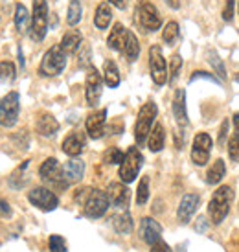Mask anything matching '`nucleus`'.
<instances>
[{"label": "nucleus", "mask_w": 239, "mask_h": 252, "mask_svg": "<svg viewBox=\"0 0 239 252\" xmlns=\"http://www.w3.org/2000/svg\"><path fill=\"white\" fill-rule=\"evenodd\" d=\"M81 42H83L81 32H78V30H68L63 35V39H61V48L64 50L66 56H70V54H74L81 46Z\"/></svg>", "instance_id": "5701e85b"}, {"label": "nucleus", "mask_w": 239, "mask_h": 252, "mask_svg": "<svg viewBox=\"0 0 239 252\" xmlns=\"http://www.w3.org/2000/svg\"><path fill=\"white\" fill-rule=\"evenodd\" d=\"M123 157H125V155L121 153L118 147H111L105 153V162L107 164H121Z\"/></svg>", "instance_id": "4c0bfd02"}, {"label": "nucleus", "mask_w": 239, "mask_h": 252, "mask_svg": "<svg viewBox=\"0 0 239 252\" xmlns=\"http://www.w3.org/2000/svg\"><path fill=\"white\" fill-rule=\"evenodd\" d=\"M109 4H113V6L118 7V9H125V7H127V0H109Z\"/></svg>", "instance_id": "a18cd8bd"}, {"label": "nucleus", "mask_w": 239, "mask_h": 252, "mask_svg": "<svg viewBox=\"0 0 239 252\" xmlns=\"http://www.w3.org/2000/svg\"><path fill=\"white\" fill-rule=\"evenodd\" d=\"M232 122H234V127H236V131H239V112H236V114H234Z\"/></svg>", "instance_id": "de8ad7c7"}, {"label": "nucleus", "mask_w": 239, "mask_h": 252, "mask_svg": "<svg viewBox=\"0 0 239 252\" xmlns=\"http://www.w3.org/2000/svg\"><path fill=\"white\" fill-rule=\"evenodd\" d=\"M177 37H179V24L175 21L168 22L164 32H162V39L168 42V44H171V42L177 41Z\"/></svg>", "instance_id": "f704fd0d"}, {"label": "nucleus", "mask_w": 239, "mask_h": 252, "mask_svg": "<svg viewBox=\"0 0 239 252\" xmlns=\"http://www.w3.org/2000/svg\"><path fill=\"white\" fill-rule=\"evenodd\" d=\"M85 146H87V138H85V134L79 133V131L70 133L63 140V151L68 155V157H79V155L83 153Z\"/></svg>", "instance_id": "a211bd4d"}, {"label": "nucleus", "mask_w": 239, "mask_h": 252, "mask_svg": "<svg viewBox=\"0 0 239 252\" xmlns=\"http://www.w3.org/2000/svg\"><path fill=\"white\" fill-rule=\"evenodd\" d=\"M15 26H17V32L19 33H26L30 32V13L24 4H17L15 6Z\"/></svg>", "instance_id": "cd10ccee"}, {"label": "nucleus", "mask_w": 239, "mask_h": 252, "mask_svg": "<svg viewBox=\"0 0 239 252\" xmlns=\"http://www.w3.org/2000/svg\"><path fill=\"white\" fill-rule=\"evenodd\" d=\"M136 21L146 32H156L162 26V17L151 2H144L136 7Z\"/></svg>", "instance_id": "6e6552de"}, {"label": "nucleus", "mask_w": 239, "mask_h": 252, "mask_svg": "<svg viewBox=\"0 0 239 252\" xmlns=\"http://www.w3.org/2000/svg\"><path fill=\"white\" fill-rule=\"evenodd\" d=\"M151 252H173V251H171V247H169L164 239H158L156 243L151 245Z\"/></svg>", "instance_id": "a19ab883"}, {"label": "nucleus", "mask_w": 239, "mask_h": 252, "mask_svg": "<svg viewBox=\"0 0 239 252\" xmlns=\"http://www.w3.org/2000/svg\"><path fill=\"white\" fill-rule=\"evenodd\" d=\"M168 2L169 7H173V9H179L180 7V0H166Z\"/></svg>", "instance_id": "49530a36"}, {"label": "nucleus", "mask_w": 239, "mask_h": 252, "mask_svg": "<svg viewBox=\"0 0 239 252\" xmlns=\"http://www.w3.org/2000/svg\"><path fill=\"white\" fill-rule=\"evenodd\" d=\"M101 92H103V79L94 66H89L87 72V81H85V96H87V103L90 107L98 105L99 98H101Z\"/></svg>", "instance_id": "ddd939ff"}, {"label": "nucleus", "mask_w": 239, "mask_h": 252, "mask_svg": "<svg viewBox=\"0 0 239 252\" xmlns=\"http://www.w3.org/2000/svg\"><path fill=\"white\" fill-rule=\"evenodd\" d=\"M149 70H151V77L158 87L166 85L168 81V66H166V59L162 56L160 46H151L149 48Z\"/></svg>", "instance_id": "1a4fd4ad"}, {"label": "nucleus", "mask_w": 239, "mask_h": 252, "mask_svg": "<svg viewBox=\"0 0 239 252\" xmlns=\"http://www.w3.org/2000/svg\"><path fill=\"white\" fill-rule=\"evenodd\" d=\"M226 173V166H225V162L221 160H215L213 164H211L210 168H208V171H206V182L208 184H219V182L223 181V177H225Z\"/></svg>", "instance_id": "c85d7f7f"}, {"label": "nucleus", "mask_w": 239, "mask_h": 252, "mask_svg": "<svg viewBox=\"0 0 239 252\" xmlns=\"http://www.w3.org/2000/svg\"><path fill=\"white\" fill-rule=\"evenodd\" d=\"M105 122H107V109H101L98 112L89 114V118L85 122V129H87L89 136L94 138V140L101 138L103 133H105Z\"/></svg>", "instance_id": "2eb2a0df"}, {"label": "nucleus", "mask_w": 239, "mask_h": 252, "mask_svg": "<svg viewBox=\"0 0 239 252\" xmlns=\"http://www.w3.org/2000/svg\"><path fill=\"white\" fill-rule=\"evenodd\" d=\"M57 131H59V122L52 114L44 112V114L39 116V120H37V133L41 136L50 138V136H56Z\"/></svg>", "instance_id": "412c9836"}, {"label": "nucleus", "mask_w": 239, "mask_h": 252, "mask_svg": "<svg viewBox=\"0 0 239 252\" xmlns=\"http://www.w3.org/2000/svg\"><path fill=\"white\" fill-rule=\"evenodd\" d=\"M156 114H158V109L153 101H148L144 103L138 112V118H136V124H134V140L138 146H142L144 142L148 140L149 133L153 129V122H155Z\"/></svg>", "instance_id": "f03ea898"}, {"label": "nucleus", "mask_w": 239, "mask_h": 252, "mask_svg": "<svg viewBox=\"0 0 239 252\" xmlns=\"http://www.w3.org/2000/svg\"><path fill=\"white\" fill-rule=\"evenodd\" d=\"M228 157L234 162L239 160V131H236L228 140Z\"/></svg>", "instance_id": "e433bc0d"}, {"label": "nucleus", "mask_w": 239, "mask_h": 252, "mask_svg": "<svg viewBox=\"0 0 239 252\" xmlns=\"http://www.w3.org/2000/svg\"><path fill=\"white\" fill-rule=\"evenodd\" d=\"M210 79V81H213V83H219V79L215 76H211V74H208V72H193V76H191V81H195V79Z\"/></svg>", "instance_id": "79ce46f5"}, {"label": "nucleus", "mask_w": 239, "mask_h": 252, "mask_svg": "<svg viewBox=\"0 0 239 252\" xmlns=\"http://www.w3.org/2000/svg\"><path fill=\"white\" fill-rule=\"evenodd\" d=\"M0 216H4V217L11 216V206H9V203L4 201V199H0Z\"/></svg>", "instance_id": "37998d69"}, {"label": "nucleus", "mask_w": 239, "mask_h": 252, "mask_svg": "<svg viewBox=\"0 0 239 252\" xmlns=\"http://www.w3.org/2000/svg\"><path fill=\"white\" fill-rule=\"evenodd\" d=\"M199 204H201V195L199 193H186V195L180 199V204H179V210H177V219L179 223H190V219L193 217V214L197 212Z\"/></svg>", "instance_id": "4468645a"}, {"label": "nucleus", "mask_w": 239, "mask_h": 252, "mask_svg": "<svg viewBox=\"0 0 239 252\" xmlns=\"http://www.w3.org/2000/svg\"><path fill=\"white\" fill-rule=\"evenodd\" d=\"M149 199V177H142L140 184H138V189H136V204L138 206H144Z\"/></svg>", "instance_id": "72a5a7b5"}, {"label": "nucleus", "mask_w": 239, "mask_h": 252, "mask_svg": "<svg viewBox=\"0 0 239 252\" xmlns=\"http://www.w3.org/2000/svg\"><path fill=\"white\" fill-rule=\"evenodd\" d=\"M234 199V189L230 186H219L215 193L211 195L210 203H208V216H210L211 223L221 224L225 221V217L230 212Z\"/></svg>", "instance_id": "f257e3e1"}, {"label": "nucleus", "mask_w": 239, "mask_h": 252, "mask_svg": "<svg viewBox=\"0 0 239 252\" xmlns=\"http://www.w3.org/2000/svg\"><path fill=\"white\" fill-rule=\"evenodd\" d=\"M226 129H228V120H225V122L221 124V133H219V144H225V138H226Z\"/></svg>", "instance_id": "c03bdc74"}, {"label": "nucleus", "mask_w": 239, "mask_h": 252, "mask_svg": "<svg viewBox=\"0 0 239 252\" xmlns=\"http://www.w3.org/2000/svg\"><path fill=\"white\" fill-rule=\"evenodd\" d=\"M81 15H83L81 2H79V0H70V4H68V13H66V22H68L70 26H76V24L81 21Z\"/></svg>", "instance_id": "7c9ffc66"}, {"label": "nucleus", "mask_w": 239, "mask_h": 252, "mask_svg": "<svg viewBox=\"0 0 239 252\" xmlns=\"http://www.w3.org/2000/svg\"><path fill=\"white\" fill-rule=\"evenodd\" d=\"M28 201L42 212H52L59 206V199H57L56 193L48 188H42V186H37L30 191Z\"/></svg>", "instance_id": "f8f14e48"}, {"label": "nucleus", "mask_w": 239, "mask_h": 252, "mask_svg": "<svg viewBox=\"0 0 239 252\" xmlns=\"http://www.w3.org/2000/svg\"><path fill=\"white\" fill-rule=\"evenodd\" d=\"M107 195H109L111 204L116 206V208H125L127 204H129V188H127L123 182H113V184H109Z\"/></svg>", "instance_id": "f3484780"}, {"label": "nucleus", "mask_w": 239, "mask_h": 252, "mask_svg": "<svg viewBox=\"0 0 239 252\" xmlns=\"http://www.w3.org/2000/svg\"><path fill=\"white\" fill-rule=\"evenodd\" d=\"M48 249H50V252H68V247H66V241H64V238L57 236V234L50 236Z\"/></svg>", "instance_id": "c9c22d12"}, {"label": "nucleus", "mask_w": 239, "mask_h": 252, "mask_svg": "<svg viewBox=\"0 0 239 252\" xmlns=\"http://www.w3.org/2000/svg\"><path fill=\"white\" fill-rule=\"evenodd\" d=\"M21 112V96L19 92H9L0 99V126L9 129L17 124Z\"/></svg>", "instance_id": "0eeeda50"}, {"label": "nucleus", "mask_w": 239, "mask_h": 252, "mask_svg": "<svg viewBox=\"0 0 239 252\" xmlns=\"http://www.w3.org/2000/svg\"><path fill=\"white\" fill-rule=\"evenodd\" d=\"M164 144H166L164 127H162L160 124H156V126L151 129V133H149V136H148V146L153 153H158V151L164 149Z\"/></svg>", "instance_id": "a878e982"}, {"label": "nucleus", "mask_w": 239, "mask_h": 252, "mask_svg": "<svg viewBox=\"0 0 239 252\" xmlns=\"http://www.w3.org/2000/svg\"><path fill=\"white\" fill-rule=\"evenodd\" d=\"M109 195L107 191L101 189H89L87 197L83 201V214L90 219H99V217L105 216V212L109 210Z\"/></svg>", "instance_id": "39448f33"}, {"label": "nucleus", "mask_w": 239, "mask_h": 252, "mask_svg": "<svg viewBox=\"0 0 239 252\" xmlns=\"http://www.w3.org/2000/svg\"><path fill=\"white\" fill-rule=\"evenodd\" d=\"M66 66V54L64 50L61 48V44L57 46H52V48L44 54L41 61V66H39V74L44 77H54L59 76L61 72L64 70Z\"/></svg>", "instance_id": "7ed1b4c3"}, {"label": "nucleus", "mask_w": 239, "mask_h": 252, "mask_svg": "<svg viewBox=\"0 0 239 252\" xmlns=\"http://www.w3.org/2000/svg\"><path fill=\"white\" fill-rule=\"evenodd\" d=\"M103 81L109 89H116L120 85V70L116 63H114L113 59H107L105 63H103Z\"/></svg>", "instance_id": "393cba45"}, {"label": "nucleus", "mask_w": 239, "mask_h": 252, "mask_svg": "<svg viewBox=\"0 0 239 252\" xmlns=\"http://www.w3.org/2000/svg\"><path fill=\"white\" fill-rule=\"evenodd\" d=\"M39 175L44 182H50L54 186H59V188H66L68 182L64 181L63 177V166L57 162V158L50 157L42 162V166L39 168Z\"/></svg>", "instance_id": "9b49d317"}, {"label": "nucleus", "mask_w": 239, "mask_h": 252, "mask_svg": "<svg viewBox=\"0 0 239 252\" xmlns=\"http://www.w3.org/2000/svg\"><path fill=\"white\" fill-rule=\"evenodd\" d=\"M123 54L129 61H136V57L140 54V44H138V39L134 35L133 32L127 33V42H125V48H123Z\"/></svg>", "instance_id": "c756f323"}, {"label": "nucleus", "mask_w": 239, "mask_h": 252, "mask_svg": "<svg viewBox=\"0 0 239 252\" xmlns=\"http://www.w3.org/2000/svg\"><path fill=\"white\" fill-rule=\"evenodd\" d=\"M206 57H208L210 64L213 66L215 74H217L221 79H226V70H225V64H223V61H221V57H219L213 50H208V52H206Z\"/></svg>", "instance_id": "473e14b6"}, {"label": "nucleus", "mask_w": 239, "mask_h": 252, "mask_svg": "<svg viewBox=\"0 0 239 252\" xmlns=\"http://www.w3.org/2000/svg\"><path fill=\"white\" fill-rule=\"evenodd\" d=\"M85 175V162L72 157L70 160L63 166V177L68 184H74V182H79Z\"/></svg>", "instance_id": "6ab92c4d"}, {"label": "nucleus", "mask_w": 239, "mask_h": 252, "mask_svg": "<svg viewBox=\"0 0 239 252\" xmlns=\"http://www.w3.org/2000/svg\"><path fill=\"white\" fill-rule=\"evenodd\" d=\"M127 33H129V30H125L121 24H114L113 32L109 33V39H107L109 48L116 50V52H123L127 42Z\"/></svg>", "instance_id": "4be33fe9"}, {"label": "nucleus", "mask_w": 239, "mask_h": 252, "mask_svg": "<svg viewBox=\"0 0 239 252\" xmlns=\"http://www.w3.org/2000/svg\"><path fill=\"white\" fill-rule=\"evenodd\" d=\"M140 238L151 247L158 239H162V224L153 217H144L140 221Z\"/></svg>", "instance_id": "dca6fc26"}, {"label": "nucleus", "mask_w": 239, "mask_h": 252, "mask_svg": "<svg viewBox=\"0 0 239 252\" xmlns=\"http://www.w3.org/2000/svg\"><path fill=\"white\" fill-rule=\"evenodd\" d=\"M48 30V4L46 0H33V13H31V26L30 37L31 41L41 42Z\"/></svg>", "instance_id": "20e7f679"}, {"label": "nucleus", "mask_w": 239, "mask_h": 252, "mask_svg": "<svg viewBox=\"0 0 239 252\" xmlns=\"http://www.w3.org/2000/svg\"><path fill=\"white\" fill-rule=\"evenodd\" d=\"M234 6H236V2H234V0H226L225 7H223V21H225V22H232Z\"/></svg>", "instance_id": "ea45409f"}, {"label": "nucleus", "mask_w": 239, "mask_h": 252, "mask_svg": "<svg viewBox=\"0 0 239 252\" xmlns=\"http://www.w3.org/2000/svg\"><path fill=\"white\" fill-rule=\"evenodd\" d=\"M113 21V9H111V4L109 2H101L98 7H96V15H94V24L98 30H107L109 24Z\"/></svg>", "instance_id": "b1692460"}, {"label": "nucleus", "mask_w": 239, "mask_h": 252, "mask_svg": "<svg viewBox=\"0 0 239 252\" xmlns=\"http://www.w3.org/2000/svg\"><path fill=\"white\" fill-rule=\"evenodd\" d=\"M17 76V70H15V64L11 61H2L0 63V85H7L11 83Z\"/></svg>", "instance_id": "2f4dec72"}, {"label": "nucleus", "mask_w": 239, "mask_h": 252, "mask_svg": "<svg viewBox=\"0 0 239 252\" xmlns=\"http://www.w3.org/2000/svg\"><path fill=\"white\" fill-rule=\"evenodd\" d=\"M228 252H239V239L236 241V245H234V247L228 243Z\"/></svg>", "instance_id": "09e8293b"}, {"label": "nucleus", "mask_w": 239, "mask_h": 252, "mask_svg": "<svg viewBox=\"0 0 239 252\" xmlns=\"http://www.w3.org/2000/svg\"><path fill=\"white\" fill-rule=\"evenodd\" d=\"M211 147L213 140L208 133H199L193 138V146H191V162L195 166H206V162L210 160Z\"/></svg>", "instance_id": "9d476101"}, {"label": "nucleus", "mask_w": 239, "mask_h": 252, "mask_svg": "<svg viewBox=\"0 0 239 252\" xmlns=\"http://www.w3.org/2000/svg\"><path fill=\"white\" fill-rule=\"evenodd\" d=\"M173 114L177 118V124L184 127L188 124V112H186V92L184 89H177L173 98Z\"/></svg>", "instance_id": "aec40b11"}, {"label": "nucleus", "mask_w": 239, "mask_h": 252, "mask_svg": "<svg viewBox=\"0 0 239 252\" xmlns=\"http://www.w3.org/2000/svg\"><path fill=\"white\" fill-rule=\"evenodd\" d=\"M113 226L118 234H131L134 228L133 217L129 212H120L113 217Z\"/></svg>", "instance_id": "bb28decb"}, {"label": "nucleus", "mask_w": 239, "mask_h": 252, "mask_svg": "<svg viewBox=\"0 0 239 252\" xmlns=\"http://www.w3.org/2000/svg\"><path fill=\"white\" fill-rule=\"evenodd\" d=\"M180 66H182V57L179 56V54H175V56L171 57V64H169V79H171V81L177 79Z\"/></svg>", "instance_id": "58836bf2"}, {"label": "nucleus", "mask_w": 239, "mask_h": 252, "mask_svg": "<svg viewBox=\"0 0 239 252\" xmlns=\"http://www.w3.org/2000/svg\"><path fill=\"white\" fill-rule=\"evenodd\" d=\"M142 164H144V157H142L140 149L138 147H129L125 157H123V160L120 164L118 173L121 182H125V184L133 182L138 177V173H140Z\"/></svg>", "instance_id": "423d86ee"}]
</instances>
